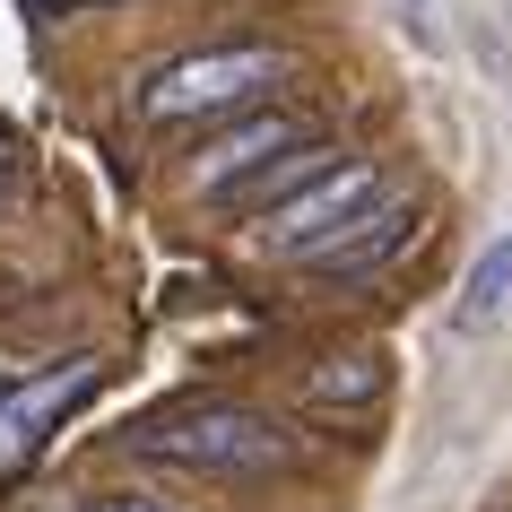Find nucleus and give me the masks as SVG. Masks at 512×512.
Masks as SVG:
<instances>
[{"mask_svg": "<svg viewBox=\"0 0 512 512\" xmlns=\"http://www.w3.org/2000/svg\"><path fill=\"white\" fill-rule=\"evenodd\" d=\"M287 70H296V53H278V44H209V53H174L165 70L139 79V113H148V122L252 113Z\"/></svg>", "mask_w": 512, "mask_h": 512, "instance_id": "1", "label": "nucleus"}, {"mask_svg": "<svg viewBox=\"0 0 512 512\" xmlns=\"http://www.w3.org/2000/svg\"><path fill=\"white\" fill-rule=\"evenodd\" d=\"M417 235H426V200H391V209L356 217L348 235L330 243V252H313V261H322L330 278H374V270H391Z\"/></svg>", "mask_w": 512, "mask_h": 512, "instance_id": "6", "label": "nucleus"}, {"mask_svg": "<svg viewBox=\"0 0 512 512\" xmlns=\"http://www.w3.org/2000/svg\"><path fill=\"white\" fill-rule=\"evenodd\" d=\"M18 191V148H9V131H0V200Z\"/></svg>", "mask_w": 512, "mask_h": 512, "instance_id": "10", "label": "nucleus"}, {"mask_svg": "<svg viewBox=\"0 0 512 512\" xmlns=\"http://www.w3.org/2000/svg\"><path fill=\"white\" fill-rule=\"evenodd\" d=\"M87 512H165V504H148V495H105V504H87Z\"/></svg>", "mask_w": 512, "mask_h": 512, "instance_id": "9", "label": "nucleus"}, {"mask_svg": "<svg viewBox=\"0 0 512 512\" xmlns=\"http://www.w3.org/2000/svg\"><path fill=\"white\" fill-rule=\"evenodd\" d=\"M96 382H105V365H96V356H61V365H44L35 382L0 391V478H18V469L53 443V426L87 400V391H96Z\"/></svg>", "mask_w": 512, "mask_h": 512, "instance_id": "5", "label": "nucleus"}, {"mask_svg": "<svg viewBox=\"0 0 512 512\" xmlns=\"http://www.w3.org/2000/svg\"><path fill=\"white\" fill-rule=\"evenodd\" d=\"M0 391H9V382H0Z\"/></svg>", "mask_w": 512, "mask_h": 512, "instance_id": "11", "label": "nucleus"}, {"mask_svg": "<svg viewBox=\"0 0 512 512\" xmlns=\"http://www.w3.org/2000/svg\"><path fill=\"white\" fill-rule=\"evenodd\" d=\"M304 139H313V122H304V113L252 105V113H235L217 139H200V157H191V191H200V200H235L261 165H278L287 148H304Z\"/></svg>", "mask_w": 512, "mask_h": 512, "instance_id": "4", "label": "nucleus"}, {"mask_svg": "<svg viewBox=\"0 0 512 512\" xmlns=\"http://www.w3.org/2000/svg\"><path fill=\"white\" fill-rule=\"evenodd\" d=\"M504 304H512V235H495L478 261H469V287H460V304H452V330H486Z\"/></svg>", "mask_w": 512, "mask_h": 512, "instance_id": "7", "label": "nucleus"}, {"mask_svg": "<svg viewBox=\"0 0 512 512\" xmlns=\"http://www.w3.org/2000/svg\"><path fill=\"white\" fill-rule=\"evenodd\" d=\"M304 391H313V400H374L382 391V348H339V356H322V365H313V374H304Z\"/></svg>", "mask_w": 512, "mask_h": 512, "instance_id": "8", "label": "nucleus"}, {"mask_svg": "<svg viewBox=\"0 0 512 512\" xmlns=\"http://www.w3.org/2000/svg\"><path fill=\"white\" fill-rule=\"evenodd\" d=\"M382 191H391V174H382L374 157H330L313 183H296L278 209H261V252L313 261V252H330V243L348 235L356 217L382 209Z\"/></svg>", "mask_w": 512, "mask_h": 512, "instance_id": "3", "label": "nucleus"}, {"mask_svg": "<svg viewBox=\"0 0 512 512\" xmlns=\"http://www.w3.org/2000/svg\"><path fill=\"white\" fill-rule=\"evenodd\" d=\"M139 452L174 460V469H209V478H252V469H278L296 452V434H278L270 408L209 400V408H174L157 426H139Z\"/></svg>", "mask_w": 512, "mask_h": 512, "instance_id": "2", "label": "nucleus"}]
</instances>
